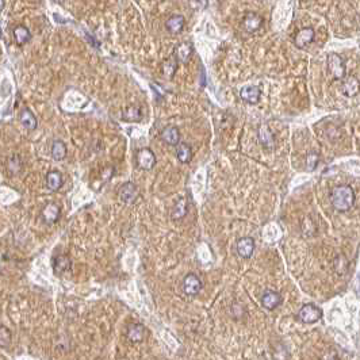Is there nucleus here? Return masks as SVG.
<instances>
[{"mask_svg":"<svg viewBox=\"0 0 360 360\" xmlns=\"http://www.w3.org/2000/svg\"><path fill=\"white\" fill-rule=\"evenodd\" d=\"M328 69L330 75L336 80H341L345 77L347 69H345V64L343 57L339 56L337 53H330L328 56Z\"/></svg>","mask_w":360,"mask_h":360,"instance_id":"3","label":"nucleus"},{"mask_svg":"<svg viewBox=\"0 0 360 360\" xmlns=\"http://www.w3.org/2000/svg\"><path fill=\"white\" fill-rule=\"evenodd\" d=\"M329 198H330V203L333 208L339 213H345L349 208H352L355 205V199H356L354 189L348 184H340V186L333 187Z\"/></svg>","mask_w":360,"mask_h":360,"instance_id":"1","label":"nucleus"},{"mask_svg":"<svg viewBox=\"0 0 360 360\" xmlns=\"http://www.w3.org/2000/svg\"><path fill=\"white\" fill-rule=\"evenodd\" d=\"M240 96L242 101L248 104H256L259 103L260 96H261V89L257 86H246L241 89Z\"/></svg>","mask_w":360,"mask_h":360,"instance_id":"13","label":"nucleus"},{"mask_svg":"<svg viewBox=\"0 0 360 360\" xmlns=\"http://www.w3.org/2000/svg\"><path fill=\"white\" fill-rule=\"evenodd\" d=\"M297 317L302 324H316L322 318V310L314 303H306L299 309Z\"/></svg>","mask_w":360,"mask_h":360,"instance_id":"2","label":"nucleus"},{"mask_svg":"<svg viewBox=\"0 0 360 360\" xmlns=\"http://www.w3.org/2000/svg\"><path fill=\"white\" fill-rule=\"evenodd\" d=\"M67 156V146L63 141H54L53 145H51V157L54 158L56 161H61Z\"/></svg>","mask_w":360,"mask_h":360,"instance_id":"26","label":"nucleus"},{"mask_svg":"<svg viewBox=\"0 0 360 360\" xmlns=\"http://www.w3.org/2000/svg\"><path fill=\"white\" fill-rule=\"evenodd\" d=\"M187 211H189V202H187V199L184 196H182L175 203V206L172 208V213H171V217H172V220L179 221V220H183L184 217L187 215Z\"/></svg>","mask_w":360,"mask_h":360,"instance_id":"18","label":"nucleus"},{"mask_svg":"<svg viewBox=\"0 0 360 360\" xmlns=\"http://www.w3.org/2000/svg\"><path fill=\"white\" fill-rule=\"evenodd\" d=\"M60 215H61V208L56 203H48L42 210V221L46 225H53L58 221Z\"/></svg>","mask_w":360,"mask_h":360,"instance_id":"12","label":"nucleus"},{"mask_svg":"<svg viewBox=\"0 0 360 360\" xmlns=\"http://www.w3.org/2000/svg\"><path fill=\"white\" fill-rule=\"evenodd\" d=\"M137 164L141 170L149 171L156 164V156L152 149L149 148H142L137 152Z\"/></svg>","mask_w":360,"mask_h":360,"instance_id":"7","label":"nucleus"},{"mask_svg":"<svg viewBox=\"0 0 360 360\" xmlns=\"http://www.w3.org/2000/svg\"><path fill=\"white\" fill-rule=\"evenodd\" d=\"M318 163H320V154L317 152H310L309 154L306 156V170L309 172H313L316 170Z\"/></svg>","mask_w":360,"mask_h":360,"instance_id":"29","label":"nucleus"},{"mask_svg":"<svg viewBox=\"0 0 360 360\" xmlns=\"http://www.w3.org/2000/svg\"><path fill=\"white\" fill-rule=\"evenodd\" d=\"M341 92L348 98L358 95L360 92V82L355 76H348L341 84Z\"/></svg>","mask_w":360,"mask_h":360,"instance_id":"14","label":"nucleus"},{"mask_svg":"<svg viewBox=\"0 0 360 360\" xmlns=\"http://www.w3.org/2000/svg\"><path fill=\"white\" fill-rule=\"evenodd\" d=\"M22 168H23V161H22V157L19 154H13L11 157L8 158V163H7V171L10 175H18L19 172H22Z\"/></svg>","mask_w":360,"mask_h":360,"instance_id":"24","label":"nucleus"},{"mask_svg":"<svg viewBox=\"0 0 360 360\" xmlns=\"http://www.w3.org/2000/svg\"><path fill=\"white\" fill-rule=\"evenodd\" d=\"M202 287V280L198 278L195 274H189L183 279V291L186 295L195 297V295H198L201 292Z\"/></svg>","mask_w":360,"mask_h":360,"instance_id":"4","label":"nucleus"},{"mask_svg":"<svg viewBox=\"0 0 360 360\" xmlns=\"http://www.w3.org/2000/svg\"><path fill=\"white\" fill-rule=\"evenodd\" d=\"M46 187L51 191H58L63 187V175L58 171H51L46 175Z\"/></svg>","mask_w":360,"mask_h":360,"instance_id":"21","label":"nucleus"},{"mask_svg":"<svg viewBox=\"0 0 360 360\" xmlns=\"http://www.w3.org/2000/svg\"><path fill=\"white\" fill-rule=\"evenodd\" d=\"M19 120L22 122V125L29 129V130H34L37 127V118L35 115L29 110V108H23L20 111V115H19Z\"/></svg>","mask_w":360,"mask_h":360,"instance_id":"22","label":"nucleus"},{"mask_svg":"<svg viewBox=\"0 0 360 360\" xmlns=\"http://www.w3.org/2000/svg\"><path fill=\"white\" fill-rule=\"evenodd\" d=\"M282 295L279 294L278 291H274V290H267L263 294V297H261V305H263V308H265L267 310H274L276 309L278 306H280V303H282Z\"/></svg>","mask_w":360,"mask_h":360,"instance_id":"11","label":"nucleus"},{"mask_svg":"<svg viewBox=\"0 0 360 360\" xmlns=\"http://www.w3.org/2000/svg\"><path fill=\"white\" fill-rule=\"evenodd\" d=\"M255 248H256V244H255V240L252 237H241V239H239L237 245H236L237 253L242 259H251L253 252H255Z\"/></svg>","mask_w":360,"mask_h":360,"instance_id":"9","label":"nucleus"},{"mask_svg":"<svg viewBox=\"0 0 360 360\" xmlns=\"http://www.w3.org/2000/svg\"><path fill=\"white\" fill-rule=\"evenodd\" d=\"M70 268V259L67 255H57L53 260V271L57 275H61Z\"/></svg>","mask_w":360,"mask_h":360,"instance_id":"20","label":"nucleus"},{"mask_svg":"<svg viewBox=\"0 0 360 360\" xmlns=\"http://www.w3.org/2000/svg\"><path fill=\"white\" fill-rule=\"evenodd\" d=\"M263 23H264V19L256 13H246L245 17L242 18V29L251 34L259 32L263 27Z\"/></svg>","mask_w":360,"mask_h":360,"instance_id":"5","label":"nucleus"},{"mask_svg":"<svg viewBox=\"0 0 360 360\" xmlns=\"http://www.w3.org/2000/svg\"><path fill=\"white\" fill-rule=\"evenodd\" d=\"M184 23H186V19H184L183 15H172L165 22V27L172 34H177L183 30Z\"/></svg>","mask_w":360,"mask_h":360,"instance_id":"19","label":"nucleus"},{"mask_svg":"<svg viewBox=\"0 0 360 360\" xmlns=\"http://www.w3.org/2000/svg\"><path fill=\"white\" fill-rule=\"evenodd\" d=\"M11 344V332L6 326H0V347L8 348Z\"/></svg>","mask_w":360,"mask_h":360,"instance_id":"30","label":"nucleus"},{"mask_svg":"<svg viewBox=\"0 0 360 360\" xmlns=\"http://www.w3.org/2000/svg\"><path fill=\"white\" fill-rule=\"evenodd\" d=\"M191 56H192V45L189 44V42H183V44L177 45L176 49H175V56H173L176 58L177 63H189Z\"/></svg>","mask_w":360,"mask_h":360,"instance_id":"17","label":"nucleus"},{"mask_svg":"<svg viewBox=\"0 0 360 360\" xmlns=\"http://www.w3.org/2000/svg\"><path fill=\"white\" fill-rule=\"evenodd\" d=\"M314 35H316V32H314L313 27H305V29L297 33V35L294 38V44L299 49H305L308 45L313 42Z\"/></svg>","mask_w":360,"mask_h":360,"instance_id":"10","label":"nucleus"},{"mask_svg":"<svg viewBox=\"0 0 360 360\" xmlns=\"http://www.w3.org/2000/svg\"><path fill=\"white\" fill-rule=\"evenodd\" d=\"M161 139L164 141L167 145L177 146L180 144V132L175 126L165 127L161 132Z\"/></svg>","mask_w":360,"mask_h":360,"instance_id":"15","label":"nucleus"},{"mask_svg":"<svg viewBox=\"0 0 360 360\" xmlns=\"http://www.w3.org/2000/svg\"><path fill=\"white\" fill-rule=\"evenodd\" d=\"M161 69H163V73H164L165 77L172 79L173 75H175V72H176V69H177L176 58H175V57H170V58H167L164 63H163Z\"/></svg>","mask_w":360,"mask_h":360,"instance_id":"28","label":"nucleus"},{"mask_svg":"<svg viewBox=\"0 0 360 360\" xmlns=\"http://www.w3.org/2000/svg\"><path fill=\"white\" fill-rule=\"evenodd\" d=\"M30 32H29V29L25 27V26H17L15 29H14V38H15V41L18 42L19 45H23L26 42H29L30 41Z\"/></svg>","mask_w":360,"mask_h":360,"instance_id":"27","label":"nucleus"},{"mask_svg":"<svg viewBox=\"0 0 360 360\" xmlns=\"http://www.w3.org/2000/svg\"><path fill=\"white\" fill-rule=\"evenodd\" d=\"M3 7H4V0H0V13L3 10Z\"/></svg>","mask_w":360,"mask_h":360,"instance_id":"31","label":"nucleus"},{"mask_svg":"<svg viewBox=\"0 0 360 360\" xmlns=\"http://www.w3.org/2000/svg\"><path fill=\"white\" fill-rule=\"evenodd\" d=\"M146 335V330L144 328V325H141V324H130L129 325V328H127V339L129 341H132V343H141V341L145 339Z\"/></svg>","mask_w":360,"mask_h":360,"instance_id":"16","label":"nucleus"},{"mask_svg":"<svg viewBox=\"0 0 360 360\" xmlns=\"http://www.w3.org/2000/svg\"><path fill=\"white\" fill-rule=\"evenodd\" d=\"M122 120L127 122H138L141 120V108L137 106H130L122 110Z\"/></svg>","mask_w":360,"mask_h":360,"instance_id":"25","label":"nucleus"},{"mask_svg":"<svg viewBox=\"0 0 360 360\" xmlns=\"http://www.w3.org/2000/svg\"><path fill=\"white\" fill-rule=\"evenodd\" d=\"M257 138L260 145L264 148L265 151H272L275 148V136L271 132V129L267 126V123H261L257 130Z\"/></svg>","mask_w":360,"mask_h":360,"instance_id":"6","label":"nucleus"},{"mask_svg":"<svg viewBox=\"0 0 360 360\" xmlns=\"http://www.w3.org/2000/svg\"><path fill=\"white\" fill-rule=\"evenodd\" d=\"M176 156L177 160L180 163H183V164L189 163L191 158H192V149H191V146L189 144H186V142H180L176 148Z\"/></svg>","mask_w":360,"mask_h":360,"instance_id":"23","label":"nucleus"},{"mask_svg":"<svg viewBox=\"0 0 360 360\" xmlns=\"http://www.w3.org/2000/svg\"><path fill=\"white\" fill-rule=\"evenodd\" d=\"M118 194H120V201L123 203H126V205H133V203L138 199L139 196V192L138 189H137V187H136L133 183H130V182L122 184L120 191H118Z\"/></svg>","mask_w":360,"mask_h":360,"instance_id":"8","label":"nucleus"}]
</instances>
